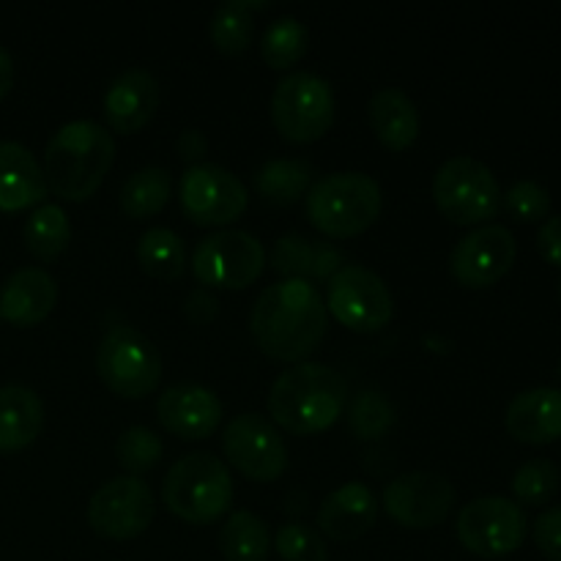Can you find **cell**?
I'll list each match as a JSON object with an SVG mask.
<instances>
[{
    "label": "cell",
    "mask_w": 561,
    "mask_h": 561,
    "mask_svg": "<svg viewBox=\"0 0 561 561\" xmlns=\"http://www.w3.org/2000/svg\"><path fill=\"white\" fill-rule=\"evenodd\" d=\"M58 301L53 274L38 266L16 268L0 288V318L11 327L27 329L42 323Z\"/></svg>",
    "instance_id": "cell-19"
},
{
    "label": "cell",
    "mask_w": 561,
    "mask_h": 561,
    "mask_svg": "<svg viewBox=\"0 0 561 561\" xmlns=\"http://www.w3.org/2000/svg\"><path fill=\"white\" fill-rule=\"evenodd\" d=\"M531 537H535V546L540 548L542 557L561 561V507H548L546 513L537 515Z\"/></svg>",
    "instance_id": "cell-38"
},
{
    "label": "cell",
    "mask_w": 561,
    "mask_h": 561,
    "mask_svg": "<svg viewBox=\"0 0 561 561\" xmlns=\"http://www.w3.org/2000/svg\"><path fill=\"white\" fill-rule=\"evenodd\" d=\"M537 247H540L542 257L553 266L561 268V214H553L537 230Z\"/></svg>",
    "instance_id": "cell-39"
},
{
    "label": "cell",
    "mask_w": 561,
    "mask_h": 561,
    "mask_svg": "<svg viewBox=\"0 0 561 561\" xmlns=\"http://www.w3.org/2000/svg\"><path fill=\"white\" fill-rule=\"evenodd\" d=\"M378 518V499L365 482H345L318 507V529L337 542L359 540Z\"/></svg>",
    "instance_id": "cell-20"
},
{
    "label": "cell",
    "mask_w": 561,
    "mask_h": 561,
    "mask_svg": "<svg viewBox=\"0 0 561 561\" xmlns=\"http://www.w3.org/2000/svg\"><path fill=\"white\" fill-rule=\"evenodd\" d=\"M162 438L146 425H135L129 431L121 433L118 444H115V455H118V463L124 466L129 477H140L146 471H151L153 466L162 460Z\"/></svg>",
    "instance_id": "cell-35"
},
{
    "label": "cell",
    "mask_w": 561,
    "mask_h": 561,
    "mask_svg": "<svg viewBox=\"0 0 561 561\" xmlns=\"http://www.w3.org/2000/svg\"><path fill=\"white\" fill-rule=\"evenodd\" d=\"M268 9V3L263 0H225L222 5H217V11L211 14V42L219 53L239 55L244 53L252 44L255 36V11Z\"/></svg>",
    "instance_id": "cell-27"
},
{
    "label": "cell",
    "mask_w": 561,
    "mask_h": 561,
    "mask_svg": "<svg viewBox=\"0 0 561 561\" xmlns=\"http://www.w3.org/2000/svg\"><path fill=\"white\" fill-rule=\"evenodd\" d=\"M266 268V250L247 230H219L206 236L192 252V272L208 288L244 290Z\"/></svg>",
    "instance_id": "cell-10"
},
{
    "label": "cell",
    "mask_w": 561,
    "mask_h": 561,
    "mask_svg": "<svg viewBox=\"0 0 561 561\" xmlns=\"http://www.w3.org/2000/svg\"><path fill=\"white\" fill-rule=\"evenodd\" d=\"M559 296H561V279H559Z\"/></svg>",
    "instance_id": "cell-44"
},
{
    "label": "cell",
    "mask_w": 561,
    "mask_h": 561,
    "mask_svg": "<svg viewBox=\"0 0 561 561\" xmlns=\"http://www.w3.org/2000/svg\"><path fill=\"white\" fill-rule=\"evenodd\" d=\"M312 175L316 170L305 159H272L255 173V186L263 201L272 206H294L307 197Z\"/></svg>",
    "instance_id": "cell-26"
},
{
    "label": "cell",
    "mask_w": 561,
    "mask_h": 561,
    "mask_svg": "<svg viewBox=\"0 0 561 561\" xmlns=\"http://www.w3.org/2000/svg\"><path fill=\"white\" fill-rule=\"evenodd\" d=\"M398 414L378 389H365L348 403V427L362 442H378L389 433Z\"/></svg>",
    "instance_id": "cell-33"
},
{
    "label": "cell",
    "mask_w": 561,
    "mask_h": 561,
    "mask_svg": "<svg viewBox=\"0 0 561 561\" xmlns=\"http://www.w3.org/2000/svg\"><path fill=\"white\" fill-rule=\"evenodd\" d=\"M268 263L285 279H305V283L327 279L329 283L345 266V255L337 247L329 244V241H316L299 233H288L274 241Z\"/></svg>",
    "instance_id": "cell-21"
},
{
    "label": "cell",
    "mask_w": 561,
    "mask_h": 561,
    "mask_svg": "<svg viewBox=\"0 0 561 561\" xmlns=\"http://www.w3.org/2000/svg\"><path fill=\"white\" fill-rule=\"evenodd\" d=\"M504 425L524 444H551L561 438V389L535 387L515 394L507 405Z\"/></svg>",
    "instance_id": "cell-22"
},
{
    "label": "cell",
    "mask_w": 561,
    "mask_h": 561,
    "mask_svg": "<svg viewBox=\"0 0 561 561\" xmlns=\"http://www.w3.org/2000/svg\"><path fill=\"white\" fill-rule=\"evenodd\" d=\"M367 121L389 151H405L420 137V110L403 88H378L367 104Z\"/></svg>",
    "instance_id": "cell-24"
},
{
    "label": "cell",
    "mask_w": 561,
    "mask_h": 561,
    "mask_svg": "<svg viewBox=\"0 0 561 561\" xmlns=\"http://www.w3.org/2000/svg\"><path fill=\"white\" fill-rule=\"evenodd\" d=\"M71 241L69 214L58 203H44L27 217L25 222V247L33 257L49 263L66 252Z\"/></svg>",
    "instance_id": "cell-31"
},
{
    "label": "cell",
    "mask_w": 561,
    "mask_h": 561,
    "mask_svg": "<svg viewBox=\"0 0 561 561\" xmlns=\"http://www.w3.org/2000/svg\"><path fill=\"white\" fill-rule=\"evenodd\" d=\"M11 85H14V60L9 49L0 47V99L11 91Z\"/></svg>",
    "instance_id": "cell-42"
},
{
    "label": "cell",
    "mask_w": 561,
    "mask_h": 561,
    "mask_svg": "<svg viewBox=\"0 0 561 561\" xmlns=\"http://www.w3.org/2000/svg\"><path fill=\"white\" fill-rule=\"evenodd\" d=\"M179 201L192 222L214 228V225L236 222L247 211L250 192L228 168L201 162L190 164L181 175Z\"/></svg>",
    "instance_id": "cell-12"
},
{
    "label": "cell",
    "mask_w": 561,
    "mask_h": 561,
    "mask_svg": "<svg viewBox=\"0 0 561 561\" xmlns=\"http://www.w3.org/2000/svg\"><path fill=\"white\" fill-rule=\"evenodd\" d=\"M159 425L181 442H203L222 422V403L201 383H173L157 400Z\"/></svg>",
    "instance_id": "cell-17"
},
{
    "label": "cell",
    "mask_w": 561,
    "mask_h": 561,
    "mask_svg": "<svg viewBox=\"0 0 561 561\" xmlns=\"http://www.w3.org/2000/svg\"><path fill=\"white\" fill-rule=\"evenodd\" d=\"M219 551L225 561H266L272 551L266 520L250 510L233 513L219 531Z\"/></svg>",
    "instance_id": "cell-28"
},
{
    "label": "cell",
    "mask_w": 561,
    "mask_h": 561,
    "mask_svg": "<svg viewBox=\"0 0 561 561\" xmlns=\"http://www.w3.org/2000/svg\"><path fill=\"white\" fill-rule=\"evenodd\" d=\"M104 121L121 135H135L159 107V82L146 69H126L110 82L102 99Z\"/></svg>",
    "instance_id": "cell-18"
},
{
    "label": "cell",
    "mask_w": 561,
    "mask_h": 561,
    "mask_svg": "<svg viewBox=\"0 0 561 561\" xmlns=\"http://www.w3.org/2000/svg\"><path fill=\"white\" fill-rule=\"evenodd\" d=\"M557 376H559V381H561V362H559V367H557Z\"/></svg>",
    "instance_id": "cell-43"
},
{
    "label": "cell",
    "mask_w": 561,
    "mask_h": 561,
    "mask_svg": "<svg viewBox=\"0 0 561 561\" xmlns=\"http://www.w3.org/2000/svg\"><path fill=\"white\" fill-rule=\"evenodd\" d=\"M383 510L403 529H433L453 513L455 485L444 474L409 471L383 488Z\"/></svg>",
    "instance_id": "cell-15"
},
{
    "label": "cell",
    "mask_w": 561,
    "mask_h": 561,
    "mask_svg": "<svg viewBox=\"0 0 561 561\" xmlns=\"http://www.w3.org/2000/svg\"><path fill=\"white\" fill-rule=\"evenodd\" d=\"M307 53V27L296 16H277L261 36V55L272 69H290Z\"/></svg>",
    "instance_id": "cell-32"
},
{
    "label": "cell",
    "mask_w": 561,
    "mask_h": 561,
    "mask_svg": "<svg viewBox=\"0 0 561 561\" xmlns=\"http://www.w3.org/2000/svg\"><path fill=\"white\" fill-rule=\"evenodd\" d=\"M329 312L318 288L305 279H283L257 296L250 316L257 348L277 362L299 365L327 337Z\"/></svg>",
    "instance_id": "cell-1"
},
{
    "label": "cell",
    "mask_w": 561,
    "mask_h": 561,
    "mask_svg": "<svg viewBox=\"0 0 561 561\" xmlns=\"http://www.w3.org/2000/svg\"><path fill=\"white\" fill-rule=\"evenodd\" d=\"M561 488V474L557 463L548 458H535L520 466L513 477V493L520 504L542 507L551 502Z\"/></svg>",
    "instance_id": "cell-34"
},
{
    "label": "cell",
    "mask_w": 561,
    "mask_h": 561,
    "mask_svg": "<svg viewBox=\"0 0 561 561\" xmlns=\"http://www.w3.org/2000/svg\"><path fill=\"white\" fill-rule=\"evenodd\" d=\"M225 458L255 482H274L288 469V447L277 427L257 414H239L222 433Z\"/></svg>",
    "instance_id": "cell-14"
},
{
    "label": "cell",
    "mask_w": 561,
    "mask_h": 561,
    "mask_svg": "<svg viewBox=\"0 0 561 561\" xmlns=\"http://www.w3.org/2000/svg\"><path fill=\"white\" fill-rule=\"evenodd\" d=\"M175 151L184 162L201 164V159L208 153V140L201 129H184L175 140Z\"/></svg>",
    "instance_id": "cell-41"
},
{
    "label": "cell",
    "mask_w": 561,
    "mask_h": 561,
    "mask_svg": "<svg viewBox=\"0 0 561 561\" xmlns=\"http://www.w3.org/2000/svg\"><path fill=\"white\" fill-rule=\"evenodd\" d=\"M348 405V383L334 367L299 362L279 373L268 392V414L294 436L329 431Z\"/></svg>",
    "instance_id": "cell-2"
},
{
    "label": "cell",
    "mask_w": 561,
    "mask_h": 561,
    "mask_svg": "<svg viewBox=\"0 0 561 561\" xmlns=\"http://www.w3.org/2000/svg\"><path fill=\"white\" fill-rule=\"evenodd\" d=\"M47 179L38 159L22 142H0V211L38 206L47 195Z\"/></svg>",
    "instance_id": "cell-23"
},
{
    "label": "cell",
    "mask_w": 561,
    "mask_h": 561,
    "mask_svg": "<svg viewBox=\"0 0 561 561\" xmlns=\"http://www.w3.org/2000/svg\"><path fill=\"white\" fill-rule=\"evenodd\" d=\"M115 162V140L96 121H71L53 135L44 151V179L55 197L88 201Z\"/></svg>",
    "instance_id": "cell-3"
},
{
    "label": "cell",
    "mask_w": 561,
    "mask_h": 561,
    "mask_svg": "<svg viewBox=\"0 0 561 561\" xmlns=\"http://www.w3.org/2000/svg\"><path fill=\"white\" fill-rule=\"evenodd\" d=\"M502 206L507 208L515 222H540L551 214V195L535 179H520L502 195Z\"/></svg>",
    "instance_id": "cell-36"
},
{
    "label": "cell",
    "mask_w": 561,
    "mask_h": 561,
    "mask_svg": "<svg viewBox=\"0 0 561 561\" xmlns=\"http://www.w3.org/2000/svg\"><path fill=\"white\" fill-rule=\"evenodd\" d=\"M137 263L153 279H179L186 272V247L170 228H148L137 241Z\"/></svg>",
    "instance_id": "cell-30"
},
{
    "label": "cell",
    "mask_w": 561,
    "mask_h": 561,
    "mask_svg": "<svg viewBox=\"0 0 561 561\" xmlns=\"http://www.w3.org/2000/svg\"><path fill=\"white\" fill-rule=\"evenodd\" d=\"M327 312L356 334L381 332L394 316L392 290L373 268L345 263L327 283Z\"/></svg>",
    "instance_id": "cell-9"
},
{
    "label": "cell",
    "mask_w": 561,
    "mask_h": 561,
    "mask_svg": "<svg viewBox=\"0 0 561 561\" xmlns=\"http://www.w3.org/2000/svg\"><path fill=\"white\" fill-rule=\"evenodd\" d=\"M455 531L466 551L482 559H502L524 546L529 520L513 499L482 496L460 510Z\"/></svg>",
    "instance_id": "cell-11"
},
{
    "label": "cell",
    "mask_w": 561,
    "mask_h": 561,
    "mask_svg": "<svg viewBox=\"0 0 561 561\" xmlns=\"http://www.w3.org/2000/svg\"><path fill=\"white\" fill-rule=\"evenodd\" d=\"M436 208L455 225H480L496 217L502 186L493 170L474 157H449L433 175Z\"/></svg>",
    "instance_id": "cell-6"
},
{
    "label": "cell",
    "mask_w": 561,
    "mask_h": 561,
    "mask_svg": "<svg viewBox=\"0 0 561 561\" xmlns=\"http://www.w3.org/2000/svg\"><path fill=\"white\" fill-rule=\"evenodd\" d=\"M518 241L504 225H480L455 244L449 272L463 288L480 290L496 285L513 268Z\"/></svg>",
    "instance_id": "cell-16"
},
{
    "label": "cell",
    "mask_w": 561,
    "mask_h": 561,
    "mask_svg": "<svg viewBox=\"0 0 561 561\" xmlns=\"http://www.w3.org/2000/svg\"><path fill=\"white\" fill-rule=\"evenodd\" d=\"M173 179L168 168L148 164L131 173L121 190V211L131 219H148L162 211L170 201Z\"/></svg>",
    "instance_id": "cell-29"
},
{
    "label": "cell",
    "mask_w": 561,
    "mask_h": 561,
    "mask_svg": "<svg viewBox=\"0 0 561 561\" xmlns=\"http://www.w3.org/2000/svg\"><path fill=\"white\" fill-rule=\"evenodd\" d=\"M44 427V405L27 387H0V453L31 447Z\"/></svg>",
    "instance_id": "cell-25"
},
{
    "label": "cell",
    "mask_w": 561,
    "mask_h": 561,
    "mask_svg": "<svg viewBox=\"0 0 561 561\" xmlns=\"http://www.w3.org/2000/svg\"><path fill=\"white\" fill-rule=\"evenodd\" d=\"M96 370L110 392L140 400L157 392L162 381V354L140 329L115 327L99 343Z\"/></svg>",
    "instance_id": "cell-7"
},
{
    "label": "cell",
    "mask_w": 561,
    "mask_h": 561,
    "mask_svg": "<svg viewBox=\"0 0 561 561\" xmlns=\"http://www.w3.org/2000/svg\"><path fill=\"white\" fill-rule=\"evenodd\" d=\"M307 219L329 239H351L376 225L383 208V192L367 173L345 170L329 173L310 186L305 197Z\"/></svg>",
    "instance_id": "cell-4"
},
{
    "label": "cell",
    "mask_w": 561,
    "mask_h": 561,
    "mask_svg": "<svg viewBox=\"0 0 561 561\" xmlns=\"http://www.w3.org/2000/svg\"><path fill=\"white\" fill-rule=\"evenodd\" d=\"M162 502L175 518L192 526H208L233 504V477L211 453L184 455L164 474Z\"/></svg>",
    "instance_id": "cell-5"
},
{
    "label": "cell",
    "mask_w": 561,
    "mask_h": 561,
    "mask_svg": "<svg viewBox=\"0 0 561 561\" xmlns=\"http://www.w3.org/2000/svg\"><path fill=\"white\" fill-rule=\"evenodd\" d=\"M157 515L153 493L140 477H113L88 502V524L107 540H135Z\"/></svg>",
    "instance_id": "cell-13"
},
{
    "label": "cell",
    "mask_w": 561,
    "mask_h": 561,
    "mask_svg": "<svg viewBox=\"0 0 561 561\" xmlns=\"http://www.w3.org/2000/svg\"><path fill=\"white\" fill-rule=\"evenodd\" d=\"M334 91L312 71H290L274 85L272 124L285 140L316 142L334 124Z\"/></svg>",
    "instance_id": "cell-8"
},
{
    "label": "cell",
    "mask_w": 561,
    "mask_h": 561,
    "mask_svg": "<svg viewBox=\"0 0 561 561\" xmlns=\"http://www.w3.org/2000/svg\"><path fill=\"white\" fill-rule=\"evenodd\" d=\"M184 312H186V318H190L192 323H197V327H206V323H211L214 318H217L219 305L206 288H197V290H192L190 296H186Z\"/></svg>",
    "instance_id": "cell-40"
},
{
    "label": "cell",
    "mask_w": 561,
    "mask_h": 561,
    "mask_svg": "<svg viewBox=\"0 0 561 561\" xmlns=\"http://www.w3.org/2000/svg\"><path fill=\"white\" fill-rule=\"evenodd\" d=\"M274 546L283 561H329L323 537L305 524H285Z\"/></svg>",
    "instance_id": "cell-37"
}]
</instances>
